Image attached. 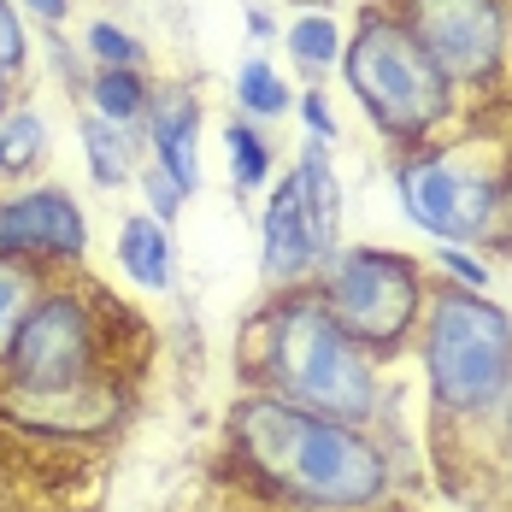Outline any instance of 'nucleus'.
Wrapping results in <instances>:
<instances>
[{
	"label": "nucleus",
	"mask_w": 512,
	"mask_h": 512,
	"mask_svg": "<svg viewBox=\"0 0 512 512\" xmlns=\"http://www.w3.org/2000/svg\"><path fill=\"white\" fill-rule=\"evenodd\" d=\"M236 101L248 106L254 118H283V112L295 106V95L283 89V77H277L265 59H248V65L236 71Z\"/></svg>",
	"instance_id": "obj_21"
},
{
	"label": "nucleus",
	"mask_w": 512,
	"mask_h": 512,
	"mask_svg": "<svg viewBox=\"0 0 512 512\" xmlns=\"http://www.w3.org/2000/svg\"><path fill=\"white\" fill-rule=\"evenodd\" d=\"M301 118H307L312 142H336V118H330V106H324V95H318V89L301 101Z\"/></svg>",
	"instance_id": "obj_26"
},
{
	"label": "nucleus",
	"mask_w": 512,
	"mask_h": 512,
	"mask_svg": "<svg viewBox=\"0 0 512 512\" xmlns=\"http://www.w3.org/2000/svg\"><path fill=\"white\" fill-rule=\"evenodd\" d=\"M83 248H89V224L65 189L42 183L0 201V259H30L53 271V265H77Z\"/></svg>",
	"instance_id": "obj_9"
},
{
	"label": "nucleus",
	"mask_w": 512,
	"mask_h": 512,
	"mask_svg": "<svg viewBox=\"0 0 512 512\" xmlns=\"http://www.w3.org/2000/svg\"><path fill=\"white\" fill-rule=\"evenodd\" d=\"M489 424H495V448H501V465L512 471V383H507V395H501V407L489 412Z\"/></svg>",
	"instance_id": "obj_27"
},
{
	"label": "nucleus",
	"mask_w": 512,
	"mask_h": 512,
	"mask_svg": "<svg viewBox=\"0 0 512 512\" xmlns=\"http://www.w3.org/2000/svg\"><path fill=\"white\" fill-rule=\"evenodd\" d=\"M395 18L430 53V65L454 83V95L460 89H495L507 77V0H395Z\"/></svg>",
	"instance_id": "obj_7"
},
{
	"label": "nucleus",
	"mask_w": 512,
	"mask_h": 512,
	"mask_svg": "<svg viewBox=\"0 0 512 512\" xmlns=\"http://www.w3.org/2000/svg\"><path fill=\"white\" fill-rule=\"evenodd\" d=\"M418 354L430 407L448 424H477L501 407L512 383V312L489 295L430 283L418 318Z\"/></svg>",
	"instance_id": "obj_3"
},
{
	"label": "nucleus",
	"mask_w": 512,
	"mask_h": 512,
	"mask_svg": "<svg viewBox=\"0 0 512 512\" xmlns=\"http://www.w3.org/2000/svg\"><path fill=\"white\" fill-rule=\"evenodd\" d=\"M18 65H24V24H18V12L0 0V83H12Z\"/></svg>",
	"instance_id": "obj_25"
},
{
	"label": "nucleus",
	"mask_w": 512,
	"mask_h": 512,
	"mask_svg": "<svg viewBox=\"0 0 512 512\" xmlns=\"http://www.w3.org/2000/svg\"><path fill=\"white\" fill-rule=\"evenodd\" d=\"M112 324H106V301L83 283H48L36 295L30 318L18 324V342L0 365V389L6 395H65L83 383L112 377Z\"/></svg>",
	"instance_id": "obj_5"
},
{
	"label": "nucleus",
	"mask_w": 512,
	"mask_h": 512,
	"mask_svg": "<svg viewBox=\"0 0 512 512\" xmlns=\"http://www.w3.org/2000/svg\"><path fill=\"white\" fill-rule=\"evenodd\" d=\"M148 142H154V159L171 171V183L183 195L201 189V101L195 89L183 83H165V89H148Z\"/></svg>",
	"instance_id": "obj_12"
},
{
	"label": "nucleus",
	"mask_w": 512,
	"mask_h": 512,
	"mask_svg": "<svg viewBox=\"0 0 512 512\" xmlns=\"http://www.w3.org/2000/svg\"><path fill=\"white\" fill-rule=\"evenodd\" d=\"M42 289H48V271H42V265H30V259H0V365H6L12 342H18V324L30 318V307H36Z\"/></svg>",
	"instance_id": "obj_15"
},
{
	"label": "nucleus",
	"mask_w": 512,
	"mask_h": 512,
	"mask_svg": "<svg viewBox=\"0 0 512 512\" xmlns=\"http://www.w3.org/2000/svg\"><path fill=\"white\" fill-rule=\"evenodd\" d=\"M318 289H324L330 312L342 318V330L377 365H389L395 354H407L412 342H418L430 277L401 248H336V254L324 259Z\"/></svg>",
	"instance_id": "obj_6"
},
{
	"label": "nucleus",
	"mask_w": 512,
	"mask_h": 512,
	"mask_svg": "<svg viewBox=\"0 0 512 512\" xmlns=\"http://www.w3.org/2000/svg\"><path fill=\"white\" fill-rule=\"evenodd\" d=\"M89 95H95V118H106V124H130V118L148 112V83H142V71H95Z\"/></svg>",
	"instance_id": "obj_18"
},
{
	"label": "nucleus",
	"mask_w": 512,
	"mask_h": 512,
	"mask_svg": "<svg viewBox=\"0 0 512 512\" xmlns=\"http://www.w3.org/2000/svg\"><path fill=\"white\" fill-rule=\"evenodd\" d=\"M295 189H301V206H307L318 259H330L342 248V183H336V165H330V142H307L301 148Z\"/></svg>",
	"instance_id": "obj_13"
},
{
	"label": "nucleus",
	"mask_w": 512,
	"mask_h": 512,
	"mask_svg": "<svg viewBox=\"0 0 512 512\" xmlns=\"http://www.w3.org/2000/svg\"><path fill=\"white\" fill-rule=\"evenodd\" d=\"M142 195H148V201H154V218L159 224H165V218H171V212H177V206L189 201V195H183V189H177V183H171V171H165V165H142Z\"/></svg>",
	"instance_id": "obj_24"
},
{
	"label": "nucleus",
	"mask_w": 512,
	"mask_h": 512,
	"mask_svg": "<svg viewBox=\"0 0 512 512\" xmlns=\"http://www.w3.org/2000/svg\"><path fill=\"white\" fill-rule=\"evenodd\" d=\"M224 436L236 471L295 512H377L395 489V460L371 430L289 407L265 389L230 401Z\"/></svg>",
	"instance_id": "obj_1"
},
{
	"label": "nucleus",
	"mask_w": 512,
	"mask_h": 512,
	"mask_svg": "<svg viewBox=\"0 0 512 512\" xmlns=\"http://www.w3.org/2000/svg\"><path fill=\"white\" fill-rule=\"evenodd\" d=\"M289 53H295L301 65H312V71L336 65V59H342V30H336V18H330V12L295 18V24H289Z\"/></svg>",
	"instance_id": "obj_20"
},
{
	"label": "nucleus",
	"mask_w": 512,
	"mask_h": 512,
	"mask_svg": "<svg viewBox=\"0 0 512 512\" xmlns=\"http://www.w3.org/2000/svg\"><path fill=\"white\" fill-rule=\"evenodd\" d=\"M48 159V124L30 106H12L0 118V177H30Z\"/></svg>",
	"instance_id": "obj_17"
},
{
	"label": "nucleus",
	"mask_w": 512,
	"mask_h": 512,
	"mask_svg": "<svg viewBox=\"0 0 512 512\" xmlns=\"http://www.w3.org/2000/svg\"><path fill=\"white\" fill-rule=\"evenodd\" d=\"M342 77H348L354 101L365 106V118L395 148H424L454 118V83L412 42L395 6L359 18V30L342 42Z\"/></svg>",
	"instance_id": "obj_4"
},
{
	"label": "nucleus",
	"mask_w": 512,
	"mask_h": 512,
	"mask_svg": "<svg viewBox=\"0 0 512 512\" xmlns=\"http://www.w3.org/2000/svg\"><path fill=\"white\" fill-rule=\"evenodd\" d=\"M130 412V389L118 377L101 383H83V389H65V395H6L0 389V418L12 430H30V436H48V442H89L118 430Z\"/></svg>",
	"instance_id": "obj_10"
},
{
	"label": "nucleus",
	"mask_w": 512,
	"mask_h": 512,
	"mask_svg": "<svg viewBox=\"0 0 512 512\" xmlns=\"http://www.w3.org/2000/svg\"><path fill=\"white\" fill-rule=\"evenodd\" d=\"M242 377L318 418L359 424L371 430L383 412V377L377 359L342 330L318 283L277 289V301L254 318L248 348H242Z\"/></svg>",
	"instance_id": "obj_2"
},
{
	"label": "nucleus",
	"mask_w": 512,
	"mask_h": 512,
	"mask_svg": "<svg viewBox=\"0 0 512 512\" xmlns=\"http://www.w3.org/2000/svg\"><path fill=\"white\" fill-rule=\"evenodd\" d=\"M118 265L148 295L171 289V236H165V224H159L154 212H130L124 218V230H118Z\"/></svg>",
	"instance_id": "obj_14"
},
{
	"label": "nucleus",
	"mask_w": 512,
	"mask_h": 512,
	"mask_svg": "<svg viewBox=\"0 0 512 512\" xmlns=\"http://www.w3.org/2000/svg\"><path fill=\"white\" fill-rule=\"evenodd\" d=\"M89 53L101 59V71H142V42L130 36V30H118V24H106V18H95L89 24Z\"/></svg>",
	"instance_id": "obj_22"
},
{
	"label": "nucleus",
	"mask_w": 512,
	"mask_h": 512,
	"mask_svg": "<svg viewBox=\"0 0 512 512\" xmlns=\"http://www.w3.org/2000/svg\"><path fill=\"white\" fill-rule=\"evenodd\" d=\"M30 6H36V12H42V18H48V24H59V18H65V6H71V0H30Z\"/></svg>",
	"instance_id": "obj_28"
},
{
	"label": "nucleus",
	"mask_w": 512,
	"mask_h": 512,
	"mask_svg": "<svg viewBox=\"0 0 512 512\" xmlns=\"http://www.w3.org/2000/svg\"><path fill=\"white\" fill-rule=\"evenodd\" d=\"M318 242H312L307 206H301V189L295 177H283L271 195H265V218H259V271L271 289H295L318 271Z\"/></svg>",
	"instance_id": "obj_11"
},
{
	"label": "nucleus",
	"mask_w": 512,
	"mask_h": 512,
	"mask_svg": "<svg viewBox=\"0 0 512 512\" xmlns=\"http://www.w3.org/2000/svg\"><path fill=\"white\" fill-rule=\"evenodd\" d=\"M436 265L454 277V289H471V295H483V289L495 283V277H489V265H483L477 254H465V248H442V254H436Z\"/></svg>",
	"instance_id": "obj_23"
},
{
	"label": "nucleus",
	"mask_w": 512,
	"mask_h": 512,
	"mask_svg": "<svg viewBox=\"0 0 512 512\" xmlns=\"http://www.w3.org/2000/svg\"><path fill=\"white\" fill-rule=\"evenodd\" d=\"M0 118H6V83H0Z\"/></svg>",
	"instance_id": "obj_29"
},
{
	"label": "nucleus",
	"mask_w": 512,
	"mask_h": 512,
	"mask_svg": "<svg viewBox=\"0 0 512 512\" xmlns=\"http://www.w3.org/2000/svg\"><path fill=\"white\" fill-rule=\"evenodd\" d=\"M224 148H230V183L236 195H254L259 183H271V148L254 124H230L224 130Z\"/></svg>",
	"instance_id": "obj_19"
},
{
	"label": "nucleus",
	"mask_w": 512,
	"mask_h": 512,
	"mask_svg": "<svg viewBox=\"0 0 512 512\" xmlns=\"http://www.w3.org/2000/svg\"><path fill=\"white\" fill-rule=\"evenodd\" d=\"M495 189L501 177L489 171H471L442 148H407L395 165V195L401 212L424 236H436L442 248H465V242H483V224L495 212Z\"/></svg>",
	"instance_id": "obj_8"
},
{
	"label": "nucleus",
	"mask_w": 512,
	"mask_h": 512,
	"mask_svg": "<svg viewBox=\"0 0 512 512\" xmlns=\"http://www.w3.org/2000/svg\"><path fill=\"white\" fill-rule=\"evenodd\" d=\"M83 154L101 189H124L130 171H136V148L124 136V124H106V118H83Z\"/></svg>",
	"instance_id": "obj_16"
}]
</instances>
